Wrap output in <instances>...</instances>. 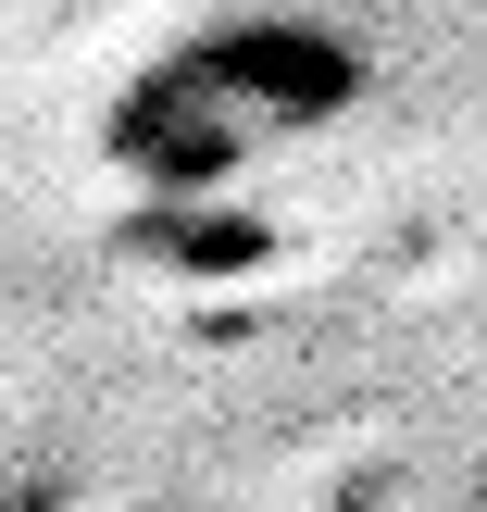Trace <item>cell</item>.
<instances>
[{
    "label": "cell",
    "instance_id": "obj_3",
    "mask_svg": "<svg viewBox=\"0 0 487 512\" xmlns=\"http://www.w3.org/2000/svg\"><path fill=\"white\" fill-rule=\"evenodd\" d=\"M475 512H487V488H475Z\"/></svg>",
    "mask_w": 487,
    "mask_h": 512
},
{
    "label": "cell",
    "instance_id": "obj_2",
    "mask_svg": "<svg viewBox=\"0 0 487 512\" xmlns=\"http://www.w3.org/2000/svg\"><path fill=\"white\" fill-rule=\"evenodd\" d=\"M150 512H175V500H150Z\"/></svg>",
    "mask_w": 487,
    "mask_h": 512
},
{
    "label": "cell",
    "instance_id": "obj_1",
    "mask_svg": "<svg viewBox=\"0 0 487 512\" xmlns=\"http://www.w3.org/2000/svg\"><path fill=\"white\" fill-rule=\"evenodd\" d=\"M363 88H375L363 38H338L325 13H225V25H200V38L150 50L113 88L100 150H113V175H138V188H163V200H213V188H238L250 163L350 125Z\"/></svg>",
    "mask_w": 487,
    "mask_h": 512
}]
</instances>
